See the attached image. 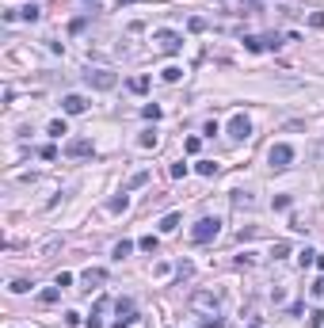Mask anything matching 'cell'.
<instances>
[{"label":"cell","mask_w":324,"mask_h":328,"mask_svg":"<svg viewBox=\"0 0 324 328\" xmlns=\"http://www.w3.org/2000/svg\"><path fill=\"white\" fill-rule=\"evenodd\" d=\"M218 233H222V222H218V217H198V222L191 225V241H195V244L218 241Z\"/></svg>","instance_id":"6da1fadb"},{"label":"cell","mask_w":324,"mask_h":328,"mask_svg":"<svg viewBox=\"0 0 324 328\" xmlns=\"http://www.w3.org/2000/svg\"><path fill=\"white\" fill-rule=\"evenodd\" d=\"M267 164H271L275 172H282V168H290V164H294V145H286V141L271 145V153H267Z\"/></svg>","instance_id":"7a4b0ae2"},{"label":"cell","mask_w":324,"mask_h":328,"mask_svg":"<svg viewBox=\"0 0 324 328\" xmlns=\"http://www.w3.org/2000/svg\"><path fill=\"white\" fill-rule=\"evenodd\" d=\"M191 305H195V309H210V313H218V305H222V294H213V290H195V294H191Z\"/></svg>","instance_id":"3957f363"},{"label":"cell","mask_w":324,"mask_h":328,"mask_svg":"<svg viewBox=\"0 0 324 328\" xmlns=\"http://www.w3.org/2000/svg\"><path fill=\"white\" fill-rule=\"evenodd\" d=\"M88 84L99 88V92H111V88L119 84V77H115V73H107V69H92V73H88Z\"/></svg>","instance_id":"277c9868"},{"label":"cell","mask_w":324,"mask_h":328,"mask_svg":"<svg viewBox=\"0 0 324 328\" xmlns=\"http://www.w3.org/2000/svg\"><path fill=\"white\" fill-rule=\"evenodd\" d=\"M248 134H252V122H248L244 115H233V119H229V138L233 141H244Z\"/></svg>","instance_id":"5b68a950"},{"label":"cell","mask_w":324,"mask_h":328,"mask_svg":"<svg viewBox=\"0 0 324 328\" xmlns=\"http://www.w3.org/2000/svg\"><path fill=\"white\" fill-rule=\"evenodd\" d=\"M65 156H73V160H80V156H92V138H73L65 145Z\"/></svg>","instance_id":"8992f818"},{"label":"cell","mask_w":324,"mask_h":328,"mask_svg":"<svg viewBox=\"0 0 324 328\" xmlns=\"http://www.w3.org/2000/svg\"><path fill=\"white\" fill-rule=\"evenodd\" d=\"M115 309H119V320H115V328H126V324H134V320H137V309H134V302H130V298H122Z\"/></svg>","instance_id":"52a82bcc"},{"label":"cell","mask_w":324,"mask_h":328,"mask_svg":"<svg viewBox=\"0 0 324 328\" xmlns=\"http://www.w3.org/2000/svg\"><path fill=\"white\" fill-rule=\"evenodd\" d=\"M156 42H160V50H164V53H179L183 38H179L176 31H156Z\"/></svg>","instance_id":"ba28073f"},{"label":"cell","mask_w":324,"mask_h":328,"mask_svg":"<svg viewBox=\"0 0 324 328\" xmlns=\"http://www.w3.org/2000/svg\"><path fill=\"white\" fill-rule=\"evenodd\" d=\"M61 111H65V115H84V111H88V99L73 92V95H65V99H61Z\"/></svg>","instance_id":"9c48e42d"},{"label":"cell","mask_w":324,"mask_h":328,"mask_svg":"<svg viewBox=\"0 0 324 328\" xmlns=\"http://www.w3.org/2000/svg\"><path fill=\"white\" fill-rule=\"evenodd\" d=\"M107 305H111L107 298H99V302L92 305V317H88V328H103V313H107Z\"/></svg>","instance_id":"30bf717a"},{"label":"cell","mask_w":324,"mask_h":328,"mask_svg":"<svg viewBox=\"0 0 324 328\" xmlns=\"http://www.w3.org/2000/svg\"><path fill=\"white\" fill-rule=\"evenodd\" d=\"M233 206H237V210H252V206H256V199H252V191H233Z\"/></svg>","instance_id":"8fae6325"},{"label":"cell","mask_w":324,"mask_h":328,"mask_svg":"<svg viewBox=\"0 0 324 328\" xmlns=\"http://www.w3.org/2000/svg\"><path fill=\"white\" fill-rule=\"evenodd\" d=\"M103 279H107V271H103V267H88L84 271V286H99Z\"/></svg>","instance_id":"7c38bea8"},{"label":"cell","mask_w":324,"mask_h":328,"mask_svg":"<svg viewBox=\"0 0 324 328\" xmlns=\"http://www.w3.org/2000/svg\"><path fill=\"white\" fill-rule=\"evenodd\" d=\"M58 298H61V286H46V290L38 294V302H42V305H53Z\"/></svg>","instance_id":"4fadbf2b"},{"label":"cell","mask_w":324,"mask_h":328,"mask_svg":"<svg viewBox=\"0 0 324 328\" xmlns=\"http://www.w3.org/2000/svg\"><path fill=\"white\" fill-rule=\"evenodd\" d=\"M126 206H130V195H119V199H111V202H107V210H111V214H122Z\"/></svg>","instance_id":"5bb4252c"},{"label":"cell","mask_w":324,"mask_h":328,"mask_svg":"<svg viewBox=\"0 0 324 328\" xmlns=\"http://www.w3.org/2000/svg\"><path fill=\"white\" fill-rule=\"evenodd\" d=\"M145 183H149V172L141 168V172H134V176H130V183H126V187L134 191V187H145Z\"/></svg>","instance_id":"9a60e30c"},{"label":"cell","mask_w":324,"mask_h":328,"mask_svg":"<svg viewBox=\"0 0 324 328\" xmlns=\"http://www.w3.org/2000/svg\"><path fill=\"white\" fill-rule=\"evenodd\" d=\"M137 248H141V252H156V248H160V241L149 233V237H141V241H137Z\"/></svg>","instance_id":"2e32d148"},{"label":"cell","mask_w":324,"mask_h":328,"mask_svg":"<svg viewBox=\"0 0 324 328\" xmlns=\"http://www.w3.org/2000/svg\"><path fill=\"white\" fill-rule=\"evenodd\" d=\"M176 229H179V214H168L160 222V233H176Z\"/></svg>","instance_id":"e0dca14e"},{"label":"cell","mask_w":324,"mask_h":328,"mask_svg":"<svg viewBox=\"0 0 324 328\" xmlns=\"http://www.w3.org/2000/svg\"><path fill=\"white\" fill-rule=\"evenodd\" d=\"M130 252H134V244H130V241H119V244H115V252H111V256H115V259H126Z\"/></svg>","instance_id":"ac0fdd59"},{"label":"cell","mask_w":324,"mask_h":328,"mask_svg":"<svg viewBox=\"0 0 324 328\" xmlns=\"http://www.w3.org/2000/svg\"><path fill=\"white\" fill-rule=\"evenodd\" d=\"M130 92H137V95L149 92V77H134V80H130Z\"/></svg>","instance_id":"d6986e66"},{"label":"cell","mask_w":324,"mask_h":328,"mask_svg":"<svg viewBox=\"0 0 324 328\" xmlns=\"http://www.w3.org/2000/svg\"><path fill=\"white\" fill-rule=\"evenodd\" d=\"M195 168H198V176H218V164L213 160H198Z\"/></svg>","instance_id":"ffe728a7"},{"label":"cell","mask_w":324,"mask_h":328,"mask_svg":"<svg viewBox=\"0 0 324 328\" xmlns=\"http://www.w3.org/2000/svg\"><path fill=\"white\" fill-rule=\"evenodd\" d=\"M160 77H164V80H168V84H176V80H179V77H183V69H179V65H168V69H164V73H160Z\"/></svg>","instance_id":"44dd1931"},{"label":"cell","mask_w":324,"mask_h":328,"mask_svg":"<svg viewBox=\"0 0 324 328\" xmlns=\"http://www.w3.org/2000/svg\"><path fill=\"white\" fill-rule=\"evenodd\" d=\"M61 134H69L65 119H53V122H50V138H61Z\"/></svg>","instance_id":"7402d4cb"},{"label":"cell","mask_w":324,"mask_h":328,"mask_svg":"<svg viewBox=\"0 0 324 328\" xmlns=\"http://www.w3.org/2000/svg\"><path fill=\"white\" fill-rule=\"evenodd\" d=\"M298 263H301V267H309V263H316V252H313V248H301V252H298Z\"/></svg>","instance_id":"603a6c76"},{"label":"cell","mask_w":324,"mask_h":328,"mask_svg":"<svg viewBox=\"0 0 324 328\" xmlns=\"http://www.w3.org/2000/svg\"><path fill=\"white\" fill-rule=\"evenodd\" d=\"M137 145H141V149H153V145H156V134H153V130H145V134L137 138Z\"/></svg>","instance_id":"cb8c5ba5"},{"label":"cell","mask_w":324,"mask_h":328,"mask_svg":"<svg viewBox=\"0 0 324 328\" xmlns=\"http://www.w3.org/2000/svg\"><path fill=\"white\" fill-rule=\"evenodd\" d=\"M271 256H275V259H282V256H290V244H286V241H279V244H275V248H271Z\"/></svg>","instance_id":"d4e9b609"},{"label":"cell","mask_w":324,"mask_h":328,"mask_svg":"<svg viewBox=\"0 0 324 328\" xmlns=\"http://www.w3.org/2000/svg\"><path fill=\"white\" fill-rule=\"evenodd\" d=\"M271 206H275V210H290V195H275Z\"/></svg>","instance_id":"484cf974"},{"label":"cell","mask_w":324,"mask_h":328,"mask_svg":"<svg viewBox=\"0 0 324 328\" xmlns=\"http://www.w3.org/2000/svg\"><path fill=\"white\" fill-rule=\"evenodd\" d=\"M141 115H145V119H160V107H156V103H145V107H141Z\"/></svg>","instance_id":"4316f807"},{"label":"cell","mask_w":324,"mask_h":328,"mask_svg":"<svg viewBox=\"0 0 324 328\" xmlns=\"http://www.w3.org/2000/svg\"><path fill=\"white\" fill-rule=\"evenodd\" d=\"M31 290V283H27V279H16V283H12V294H27Z\"/></svg>","instance_id":"83f0119b"},{"label":"cell","mask_w":324,"mask_h":328,"mask_svg":"<svg viewBox=\"0 0 324 328\" xmlns=\"http://www.w3.org/2000/svg\"><path fill=\"white\" fill-rule=\"evenodd\" d=\"M320 324H324V313L313 309V313H309V328H320Z\"/></svg>","instance_id":"f1b7e54d"},{"label":"cell","mask_w":324,"mask_h":328,"mask_svg":"<svg viewBox=\"0 0 324 328\" xmlns=\"http://www.w3.org/2000/svg\"><path fill=\"white\" fill-rule=\"evenodd\" d=\"M244 46H248L252 53H259V50H263V38H244Z\"/></svg>","instance_id":"f546056e"},{"label":"cell","mask_w":324,"mask_h":328,"mask_svg":"<svg viewBox=\"0 0 324 328\" xmlns=\"http://www.w3.org/2000/svg\"><path fill=\"white\" fill-rule=\"evenodd\" d=\"M23 19H27V23H34V19H38V8H34V4H27V8H23Z\"/></svg>","instance_id":"4dcf8cb0"},{"label":"cell","mask_w":324,"mask_h":328,"mask_svg":"<svg viewBox=\"0 0 324 328\" xmlns=\"http://www.w3.org/2000/svg\"><path fill=\"white\" fill-rule=\"evenodd\" d=\"M183 149H187V153H198V149H202V141H198V138H187V141H183Z\"/></svg>","instance_id":"1f68e13d"},{"label":"cell","mask_w":324,"mask_h":328,"mask_svg":"<svg viewBox=\"0 0 324 328\" xmlns=\"http://www.w3.org/2000/svg\"><path fill=\"white\" fill-rule=\"evenodd\" d=\"M309 27H316V31H320V27H324V12H313V16H309Z\"/></svg>","instance_id":"d6a6232c"},{"label":"cell","mask_w":324,"mask_h":328,"mask_svg":"<svg viewBox=\"0 0 324 328\" xmlns=\"http://www.w3.org/2000/svg\"><path fill=\"white\" fill-rule=\"evenodd\" d=\"M172 176H176V180H183V176H187V164H183V160L172 164Z\"/></svg>","instance_id":"836d02e7"},{"label":"cell","mask_w":324,"mask_h":328,"mask_svg":"<svg viewBox=\"0 0 324 328\" xmlns=\"http://www.w3.org/2000/svg\"><path fill=\"white\" fill-rule=\"evenodd\" d=\"M58 286H61V290H65V286H73V275H69V271H61V275H58Z\"/></svg>","instance_id":"e575fe53"},{"label":"cell","mask_w":324,"mask_h":328,"mask_svg":"<svg viewBox=\"0 0 324 328\" xmlns=\"http://www.w3.org/2000/svg\"><path fill=\"white\" fill-rule=\"evenodd\" d=\"M202 328H225V324H222L218 317H206V320H202Z\"/></svg>","instance_id":"d590c367"},{"label":"cell","mask_w":324,"mask_h":328,"mask_svg":"<svg viewBox=\"0 0 324 328\" xmlns=\"http://www.w3.org/2000/svg\"><path fill=\"white\" fill-rule=\"evenodd\" d=\"M309 290H313V294H316V298H320V294H324V279H316V283H313V286H309Z\"/></svg>","instance_id":"8d00e7d4"},{"label":"cell","mask_w":324,"mask_h":328,"mask_svg":"<svg viewBox=\"0 0 324 328\" xmlns=\"http://www.w3.org/2000/svg\"><path fill=\"white\" fill-rule=\"evenodd\" d=\"M316 267H320V271H324V256H320V252H316Z\"/></svg>","instance_id":"74e56055"},{"label":"cell","mask_w":324,"mask_h":328,"mask_svg":"<svg viewBox=\"0 0 324 328\" xmlns=\"http://www.w3.org/2000/svg\"><path fill=\"white\" fill-rule=\"evenodd\" d=\"M248 328H259V320H252V324H248Z\"/></svg>","instance_id":"f35d334b"},{"label":"cell","mask_w":324,"mask_h":328,"mask_svg":"<svg viewBox=\"0 0 324 328\" xmlns=\"http://www.w3.org/2000/svg\"><path fill=\"white\" fill-rule=\"evenodd\" d=\"M119 4H130V0H119Z\"/></svg>","instance_id":"ab89813d"}]
</instances>
